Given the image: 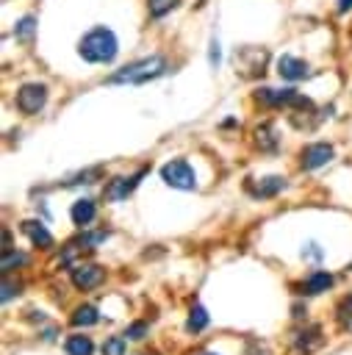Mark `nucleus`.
I'll list each match as a JSON object with an SVG mask.
<instances>
[{
    "label": "nucleus",
    "instance_id": "obj_1",
    "mask_svg": "<svg viewBox=\"0 0 352 355\" xmlns=\"http://www.w3.org/2000/svg\"><path fill=\"white\" fill-rule=\"evenodd\" d=\"M116 50H119V42H116L114 31L105 28V25L91 28V31L80 39V44H78L80 58L89 61V64H111V61L116 58Z\"/></svg>",
    "mask_w": 352,
    "mask_h": 355
},
{
    "label": "nucleus",
    "instance_id": "obj_2",
    "mask_svg": "<svg viewBox=\"0 0 352 355\" xmlns=\"http://www.w3.org/2000/svg\"><path fill=\"white\" fill-rule=\"evenodd\" d=\"M164 72H166L164 55H147V58H139V61L125 64L122 69H116L108 78V83H133V86H139V83H147V80H152Z\"/></svg>",
    "mask_w": 352,
    "mask_h": 355
},
{
    "label": "nucleus",
    "instance_id": "obj_3",
    "mask_svg": "<svg viewBox=\"0 0 352 355\" xmlns=\"http://www.w3.org/2000/svg\"><path fill=\"white\" fill-rule=\"evenodd\" d=\"M161 180L172 189H183V191H191L197 189V175L191 169V164L186 158H172L161 166Z\"/></svg>",
    "mask_w": 352,
    "mask_h": 355
},
{
    "label": "nucleus",
    "instance_id": "obj_4",
    "mask_svg": "<svg viewBox=\"0 0 352 355\" xmlns=\"http://www.w3.org/2000/svg\"><path fill=\"white\" fill-rule=\"evenodd\" d=\"M47 103V86L44 83H25L17 92V108L22 114H39Z\"/></svg>",
    "mask_w": 352,
    "mask_h": 355
},
{
    "label": "nucleus",
    "instance_id": "obj_5",
    "mask_svg": "<svg viewBox=\"0 0 352 355\" xmlns=\"http://www.w3.org/2000/svg\"><path fill=\"white\" fill-rule=\"evenodd\" d=\"M255 97L263 105H299V108H310V100L302 97L297 89H258Z\"/></svg>",
    "mask_w": 352,
    "mask_h": 355
},
{
    "label": "nucleus",
    "instance_id": "obj_6",
    "mask_svg": "<svg viewBox=\"0 0 352 355\" xmlns=\"http://www.w3.org/2000/svg\"><path fill=\"white\" fill-rule=\"evenodd\" d=\"M333 155H335V150H333V144H327V141L308 144V147L302 150V169H319V166L330 164Z\"/></svg>",
    "mask_w": 352,
    "mask_h": 355
},
{
    "label": "nucleus",
    "instance_id": "obj_7",
    "mask_svg": "<svg viewBox=\"0 0 352 355\" xmlns=\"http://www.w3.org/2000/svg\"><path fill=\"white\" fill-rule=\"evenodd\" d=\"M147 175V169H139L136 175H127V178H114L111 183H108V189H105V200H125L136 186H139V180Z\"/></svg>",
    "mask_w": 352,
    "mask_h": 355
},
{
    "label": "nucleus",
    "instance_id": "obj_8",
    "mask_svg": "<svg viewBox=\"0 0 352 355\" xmlns=\"http://www.w3.org/2000/svg\"><path fill=\"white\" fill-rule=\"evenodd\" d=\"M105 280V272L100 269V266H94V263H80V266H75L72 269V283L78 286V288H94V286H100Z\"/></svg>",
    "mask_w": 352,
    "mask_h": 355
},
{
    "label": "nucleus",
    "instance_id": "obj_9",
    "mask_svg": "<svg viewBox=\"0 0 352 355\" xmlns=\"http://www.w3.org/2000/svg\"><path fill=\"white\" fill-rule=\"evenodd\" d=\"M277 72H280V78H285V80H302V78L310 75V67H308V61H302V58L280 55V58H277Z\"/></svg>",
    "mask_w": 352,
    "mask_h": 355
},
{
    "label": "nucleus",
    "instance_id": "obj_10",
    "mask_svg": "<svg viewBox=\"0 0 352 355\" xmlns=\"http://www.w3.org/2000/svg\"><path fill=\"white\" fill-rule=\"evenodd\" d=\"M285 189V180L283 178H277V175H272V178H263L261 183H252V180H247V191L252 194V197H258V200H266V197H274L277 191H283Z\"/></svg>",
    "mask_w": 352,
    "mask_h": 355
},
{
    "label": "nucleus",
    "instance_id": "obj_11",
    "mask_svg": "<svg viewBox=\"0 0 352 355\" xmlns=\"http://www.w3.org/2000/svg\"><path fill=\"white\" fill-rule=\"evenodd\" d=\"M22 233L36 244V247H53V236H50V230L42 225V222H36V219H28V222H22Z\"/></svg>",
    "mask_w": 352,
    "mask_h": 355
},
{
    "label": "nucleus",
    "instance_id": "obj_12",
    "mask_svg": "<svg viewBox=\"0 0 352 355\" xmlns=\"http://www.w3.org/2000/svg\"><path fill=\"white\" fill-rule=\"evenodd\" d=\"M94 214H97V208H94L91 200H78V202L72 205V211H69V216H72V222H75L78 227L89 225V222L94 219Z\"/></svg>",
    "mask_w": 352,
    "mask_h": 355
},
{
    "label": "nucleus",
    "instance_id": "obj_13",
    "mask_svg": "<svg viewBox=\"0 0 352 355\" xmlns=\"http://www.w3.org/2000/svg\"><path fill=\"white\" fill-rule=\"evenodd\" d=\"M333 286V275L330 272H313L308 280H305V294H322Z\"/></svg>",
    "mask_w": 352,
    "mask_h": 355
},
{
    "label": "nucleus",
    "instance_id": "obj_14",
    "mask_svg": "<svg viewBox=\"0 0 352 355\" xmlns=\"http://www.w3.org/2000/svg\"><path fill=\"white\" fill-rule=\"evenodd\" d=\"M67 355H91L94 352V344L89 336H69L67 344H64Z\"/></svg>",
    "mask_w": 352,
    "mask_h": 355
},
{
    "label": "nucleus",
    "instance_id": "obj_15",
    "mask_svg": "<svg viewBox=\"0 0 352 355\" xmlns=\"http://www.w3.org/2000/svg\"><path fill=\"white\" fill-rule=\"evenodd\" d=\"M33 33H36V17H33V14L22 17V19L14 25V36H17V42H33Z\"/></svg>",
    "mask_w": 352,
    "mask_h": 355
},
{
    "label": "nucleus",
    "instance_id": "obj_16",
    "mask_svg": "<svg viewBox=\"0 0 352 355\" xmlns=\"http://www.w3.org/2000/svg\"><path fill=\"white\" fill-rule=\"evenodd\" d=\"M97 319H100V313H97L94 305H80V308L72 313V324H78V327H89V324H94Z\"/></svg>",
    "mask_w": 352,
    "mask_h": 355
},
{
    "label": "nucleus",
    "instance_id": "obj_17",
    "mask_svg": "<svg viewBox=\"0 0 352 355\" xmlns=\"http://www.w3.org/2000/svg\"><path fill=\"white\" fill-rule=\"evenodd\" d=\"M205 324H208V313H205V308H202V305H194V308H191V313H188L186 330H191V333H200Z\"/></svg>",
    "mask_w": 352,
    "mask_h": 355
},
{
    "label": "nucleus",
    "instance_id": "obj_18",
    "mask_svg": "<svg viewBox=\"0 0 352 355\" xmlns=\"http://www.w3.org/2000/svg\"><path fill=\"white\" fill-rule=\"evenodd\" d=\"M177 3H180V0H147V8H150L152 17H164V14H169Z\"/></svg>",
    "mask_w": 352,
    "mask_h": 355
},
{
    "label": "nucleus",
    "instance_id": "obj_19",
    "mask_svg": "<svg viewBox=\"0 0 352 355\" xmlns=\"http://www.w3.org/2000/svg\"><path fill=\"white\" fill-rule=\"evenodd\" d=\"M103 355H125V338H119V336L105 338V344H103Z\"/></svg>",
    "mask_w": 352,
    "mask_h": 355
},
{
    "label": "nucleus",
    "instance_id": "obj_20",
    "mask_svg": "<svg viewBox=\"0 0 352 355\" xmlns=\"http://www.w3.org/2000/svg\"><path fill=\"white\" fill-rule=\"evenodd\" d=\"M25 261H28V258H25L22 252H11V247H8V250L3 252V272H8L14 263H25Z\"/></svg>",
    "mask_w": 352,
    "mask_h": 355
},
{
    "label": "nucleus",
    "instance_id": "obj_21",
    "mask_svg": "<svg viewBox=\"0 0 352 355\" xmlns=\"http://www.w3.org/2000/svg\"><path fill=\"white\" fill-rule=\"evenodd\" d=\"M255 136H258V144H261V147H266V150H272V147H274V139H272V130H269V125L258 128V130H255Z\"/></svg>",
    "mask_w": 352,
    "mask_h": 355
},
{
    "label": "nucleus",
    "instance_id": "obj_22",
    "mask_svg": "<svg viewBox=\"0 0 352 355\" xmlns=\"http://www.w3.org/2000/svg\"><path fill=\"white\" fill-rule=\"evenodd\" d=\"M144 333H147V322H133L130 327H127V338H133V341H139V338H144Z\"/></svg>",
    "mask_w": 352,
    "mask_h": 355
},
{
    "label": "nucleus",
    "instance_id": "obj_23",
    "mask_svg": "<svg viewBox=\"0 0 352 355\" xmlns=\"http://www.w3.org/2000/svg\"><path fill=\"white\" fill-rule=\"evenodd\" d=\"M219 58H222V50H219V42H216V36H213V39H211V50H208L211 67H219Z\"/></svg>",
    "mask_w": 352,
    "mask_h": 355
},
{
    "label": "nucleus",
    "instance_id": "obj_24",
    "mask_svg": "<svg viewBox=\"0 0 352 355\" xmlns=\"http://www.w3.org/2000/svg\"><path fill=\"white\" fill-rule=\"evenodd\" d=\"M14 288H19V286H14L11 280H3V302H8L14 297Z\"/></svg>",
    "mask_w": 352,
    "mask_h": 355
},
{
    "label": "nucleus",
    "instance_id": "obj_25",
    "mask_svg": "<svg viewBox=\"0 0 352 355\" xmlns=\"http://www.w3.org/2000/svg\"><path fill=\"white\" fill-rule=\"evenodd\" d=\"M349 8H352V0H338V11H341V14H346Z\"/></svg>",
    "mask_w": 352,
    "mask_h": 355
},
{
    "label": "nucleus",
    "instance_id": "obj_26",
    "mask_svg": "<svg viewBox=\"0 0 352 355\" xmlns=\"http://www.w3.org/2000/svg\"><path fill=\"white\" fill-rule=\"evenodd\" d=\"M202 355H216V352H202Z\"/></svg>",
    "mask_w": 352,
    "mask_h": 355
}]
</instances>
